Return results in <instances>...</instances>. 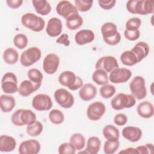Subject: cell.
<instances>
[{
    "mask_svg": "<svg viewBox=\"0 0 154 154\" xmlns=\"http://www.w3.org/2000/svg\"><path fill=\"white\" fill-rule=\"evenodd\" d=\"M32 106L37 111H46L51 109L52 101L48 94H38L32 98Z\"/></svg>",
    "mask_w": 154,
    "mask_h": 154,
    "instance_id": "8fae6325",
    "label": "cell"
},
{
    "mask_svg": "<svg viewBox=\"0 0 154 154\" xmlns=\"http://www.w3.org/2000/svg\"><path fill=\"white\" fill-rule=\"evenodd\" d=\"M97 95L96 87L91 83H87L80 88L79 91V97L84 101H88L94 99Z\"/></svg>",
    "mask_w": 154,
    "mask_h": 154,
    "instance_id": "ffe728a7",
    "label": "cell"
},
{
    "mask_svg": "<svg viewBox=\"0 0 154 154\" xmlns=\"http://www.w3.org/2000/svg\"><path fill=\"white\" fill-rule=\"evenodd\" d=\"M56 42L58 44H62L65 46H68L70 45V41L69 40V36L66 34H61L57 40Z\"/></svg>",
    "mask_w": 154,
    "mask_h": 154,
    "instance_id": "681fc988",
    "label": "cell"
},
{
    "mask_svg": "<svg viewBox=\"0 0 154 154\" xmlns=\"http://www.w3.org/2000/svg\"><path fill=\"white\" fill-rule=\"evenodd\" d=\"M136 104V99L129 94L120 93L112 97L111 100L112 108L117 111L124 108H130Z\"/></svg>",
    "mask_w": 154,
    "mask_h": 154,
    "instance_id": "5b68a950",
    "label": "cell"
},
{
    "mask_svg": "<svg viewBox=\"0 0 154 154\" xmlns=\"http://www.w3.org/2000/svg\"><path fill=\"white\" fill-rule=\"evenodd\" d=\"M60 65L59 57L54 53L48 54L43 61V69L45 72L48 75L55 73Z\"/></svg>",
    "mask_w": 154,
    "mask_h": 154,
    "instance_id": "9a60e30c",
    "label": "cell"
},
{
    "mask_svg": "<svg viewBox=\"0 0 154 154\" xmlns=\"http://www.w3.org/2000/svg\"><path fill=\"white\" fill-rule=\"evenodd\" d=\"M92 79L99 85H103L109 82L108 73L102 69H96L93 73Z\"/></svg>",
    "mask_w": 154,
    "mask_h": 154,
    "instance_id": "1f68e13d",
    "label": "cell"
},
{
    "mask_svg": "<svg viewBox=\"0 0 154 154\" xmlns=\"http://www.w3.org/2000/svg\"><path fill=\"white\" fill-rule=\"evenodd\" d=\"M40 149V143L36 140L31 139L22 141L19 145L18 152L20 154H37Z\"/></svg>",
    "mask_w": 154,
    "mask_h": 154,
    "instance_id": "2e32d148",
    "label": "cell"
},
{
    "mask_svg": "<svg viewBox=\"0 0 154 154\" xmlns=\"http://www.w3.org/2000/svg\"><path fill=\"white\" fill-rule=\"evenodd\" d=\"M120 60L123 64L128 66H132L138 63L137 56L131 50L124 51L120 55Z\"/></svg>",
    "mask_w": 154,
    "mask_h": 154,
    "instance_id": "f546056e",
    "label": "cell"
},
{
    "mask_svg": "<svg viewBox=\"0 0 154 154\" xmlns=\"http://www.w3.org/2000/svg\"><path fill=\"white\" fill-rule=\"evenodd\" d=\"M141 25V20L138 17H132L127 20L125 24L126 29L129 31L138 30Z\"/></svg>",
    "mask_w": 154,
    "mask_h": 154,
    "instance_id": "b9f144b4",
    "label": "cell"
},
{
    "mask_svg": "<svg viewBox=\"0 0 154 154\" xmlns=\"http://www.w3.org/2000/svg\"><path fill=\"white\" fill-rule=\"evenodd\" d=\"M120 146L119 140H106L104 143L103 152L106 154L114 153Z\"/></svg>",
    "mask_w": 154,
    "mask_h": 154,
    "instance_id": "74e56055",
    "label": "cell"
},
{
    "mask_svg": "<svg viewBox=\"0 0 154 154\" xmlns=\"http://www.w3.org/2000/svg\"><path fill=\"white\" fill-rule=\"evenodd\" d=\"M137 111L140 117L144 119H150L154 114L153 105L148 100L141 102L138 105Z\"/></svg>",
    "mask_w": 154,
    "mask_h": 154,
    "instance_id": "7402d4cb",
    "label": "cell"
},
{
    "mask_svg": "<svg viewBox=\"0 0 154 154\" xmlns=\"http://www.w3.org/2000/svg\"><path fill=\"white\" fill-rule=\"evenodd\" d=\"M94 39V34L90 29H81L75 35V40L78 45H84L92 42Z\"/></svg>",
    "mask_w": 154,
    "mask_h": 154,
    "instance_id": "44dd1931",
    "label": "cell"
},
{
    "mask_svg": "<svg viewBox=\"0 0 154 154\" xmlns=\"http://www.w3.org/2000/svg\"><path fill=\"white\" fill-rule=\"evenodd\" d=\"M102 134L106 140H117L119 139L120 137L118 128L112 125H108L104 126Z\"/></svg>",
    "mask_w": 154,
    "mask_h": 154,
    "instance_id": "83f0119b",
    "label": "cell"
},
{
    "mask_svg": "<svg viewBox=\"0 0 154 154\" xmlns=\"http://www.w3.org/2000/svg\"><path fill=\"white\" fill-rule=\"evenodd\" d=\"M36 115L31 109H18L11 116V120L13 124L16 126L29 125L36 121Z\"/></svg>",
    "mask_w": 154,
    "mask_h": 154,
    "instance_id": "7a4b0ae2",
    "label": "cell"
},
{
    "mask_svg": "<svg viewBox=\"0 0 154 154\" xmlns=\"http://www.w3.org/2000/svg\"><path fill=\"white\" fill-rule=\"evenodd\" d=\"M42 84H36L30 80H24L19 85L18 93L23 97H27L37 91Z\"/></svg>",
    "mask_w": 154,
    "mask_h": 154,
    "instance_id": "d6986e66",
    "label": "cell"
},
{
    "mask_svg": "<svg viewBox=\"0 0 154 154\" xmlns=\"http://www.w3.org/2000/svg\"><path fill=\"white\" fill-rule=\"evenodd\" d=\"M101 141L99 137L92 136L88 138L85 150L88 153L97 154L100 150Z\"/></svg>",
    "mask_w": 154,
    "mask_h": 154,
    "instance_id": "f1b7e54d",
    "label": "cell"
},
{
    "mask_svg": "<svg viewBox=\"0 0 154 154\" xmlns=\"http://www.w3.org/2000/svg\"><path fill=\"white\" fill-rule=\"evenodd\" d=\"M131 51L135 54L138 63H140L148 55L150 51V48L146 42H140L134 45Z\"/></svg>",
    "mask_w": 154,
    "mask_h": 154,
    "instance_id": "603a6c76",
    "label": "cell"
},
{
    "mask_svg": "<svg viewBox=\"0 0 154 154\" xmlns=\"http://www.w3.org/2000/svg\"><path fill=\"white\" fill-rule=\"evenodd\" d=\"M126 7L131 13L147 15L153 13L154 2L148 0H131L127 2Z\"/></svg>",
    "mask_w": 154,
    "mask_h": 154,
    "instance_id": "6da1fadb",
    "label": "cell"
},
{
    "mask_svg": "<svg viewBox=\"0 0 154 154\" xmlns=\"http://www.w3.org/2000/svg\"><path fill=\"white\" fill-rule=\"evenodd\" d=\"M118 32L117 25L112 22H106L101 26V33L103 40L111 38Z\"/></svg>",
    "mask_w": 154,
    "mask_h": 154,
    "instance_id": "4316f807",
    "label": "cell"
},
{
    "mask_svg": "<svg viewBox=\"0 0 154 154\" xmlns=\"http://www.w3.org/2000/svg\"><path fill=\"white\" fill-rule=\"evenodd\" d=\"M119 153H127V154H138L136 148L134 147H128L123 149L119 152Z\"/></svg>",
    "mask_w": 154,
    "mask_h": 154,
    "instance_id": "816d5d0a",
    "label": "cell"
},
{
    "mask_svg": "<svg viewBox=\"0 0 154 154\" xmlns=\"http://www.w3.org/2000/svg\"><path fill=\"white\" fill-rule=\"evenodd\" d=\"M58 82L63 86L67 87L69 90L75 91L80 88L83 85V81L72 71L63 72L58 76Z\"/></svg>",
    "mask_w": 154,
    "mask_h": 154,
    "instance_id": "3957f363",
    "label": "cell"
},
{
    "mask_svg": "<svg viewBox=\"0 0 154 154\" xmlns=\"http://www.w3.org/2000/svg\"><path fill=\"white\" fill-rule=\"evenodd\" d=\"M16 105L15 99L10 95L2 94L0 96V107L3 112L11 111Z\"/></svg>",
    "mask_w": 154,
    "mask_h": 154,
    "instance_id": "d4e9b609",
    "label": "cell"
},
{
    "mask_svg": "<svg viewBox=\"0 0 154 154\" xmlns=\"http://www.w3.org/2000/svg\"><path fill=\"white\" fill-rule=\"evenodd\" d=\"M16 141L11 136L2 135L0 137V150L1 152H10L14 150L16 147Z\"/></svg>",
    "mask_w": 154,
    "mask_h": 154,
    "instance_id": "cb8c5ba5",
    "label": "cell"
},
{
    "mask_svg": "<svg viewBox=\"0 0 154 154\" xmlns=\"http://www.w3.org/2000/svg\"><path fill=\"white\" fill-rule=\"evenodd\" d=\"M104 42L108 45H111V46H114L117 45L121 40V35L119 32H118L116 35L107 38V39H105L103 40Z\"/></svg>",
    "mask_w": 154,
    "mask_h": 154,
    "instance_id": "c3c4849f",
    "label": "cell"
},
{
    "mask_svg": "<svg viewBox=\"0 0 154 154\" xmlns=\"http://www.w3.org/2000/svg\"><path fill=\"white\" fill-rule=\"evenodd\" d=\"M116 87L111 84H105L99 88L100 95L103 99H109L111 97L116 93Z\"/></svg>",
    "mask_w": 154,
    "mask_h": 154,
    "instance_id": "8d00e7d4",
    "label": "cell"
},
{
    "mask_svg": "<svg viewBox=\"0 0 154 154\" xmlns=\"http://www.w3.org/2000/svg\"><path fill=\"white\" fill-rule=\"evenodd\" d=\"M132 75V72L129 69L117 67L110 72L109 81L114 84L125 83L131 78Z\"/></svg>",
    "mask_w": 154,
    "mask_h": 154,
    "instance_id": "7c38bea8",
    "label": "cell"
},
{
    "mask_svg": "<svg viewBox=\"0 0 154 154\" xmlns=\"http://www.w3.org/2000/svg\"><path fill=\"white\" fill-rule=\"evenodd\" d=\"M22 25L34 32H40L45 26V21L41 17L32 13L24 14L21 17Z\"/></svg>",
    "mask_w": 154,
    "mask_h": 154,
    "instance_id": "277c9868",
    "label": "cell"
},
{
    "mask_svg": "<svg viewBox=\"0 0 154 154\" xmlns=\"http://www.w3.org/2000/svg\"><path fill=\"white\" fill-rule=\"evenodd\" d=\"M3 59L8 64H14L19 60V54L15 49L8 48L3 53Z\"/></svg>",
    "mask_w": 154,
    "mask_h": 154,
    "instance_id": "4dcf8cb0",
    "label": "cell"
},
{
    "mask_svg": "<svg viewBox=\"0 0 154 154\" xmlns=\"http://www.w3.org/2000/svg\"><path fill=\"white\" fill-rule=\"evenodd\" d=\"M128 122V117L123 113H119L116 115L114 117V123L119 126L125 125Z\"/></svg>",
    "mask_w": 154,
    "mask_h": 154,
    "instance_id": "bcb514c9",
    "label": "cell"
},
{
    "mask_svg": "<svg viewBox=\"0 0 154 154\" xmlns=\"http://www.w3.org/2000/svg\"><path fill=\"white\" fill-rule=\"evenodd\" d=\"M62 28L63 25L61 20L57 17H52L48 22L46 32L49 36L56 37L61 33Z\"/></svg>",
    "mask_w": 154,
    "mask_h": 154,
    "instance_id": "e0dca14e",
    "label": "cell"
},
{
    "mask_svg": "<svg viewBox=\"0 0 154 154\" xmlns=\"http://www.w3.org/2000/svg\"><path fill=\"white\" fill-rule=\"evenodd\" d=\"M82 24L83 19L79 14L73 16L67 19L66 21V27L69 30L72 31H75L78 29L82 25Z\"/></svg>",
    "mask_w": 154,
    "mask_h": 154,
    "instance_id": "836d02e7",
    "label": "cell"
},
{
    "mask_svg": "<svg viewBox=\"0 0 154 154\" xmlns=\"http://www.w3.org/2000/svg\"><path fill=\"white\" fill-rule=\"evenodd\" d=\"M138 154H148L153 153V145L152 143H147L136 147Z\"/></svg>",
    "mask_w": 154,
    "mask_h": 154,
    "instance_id": "ee69618b",
    "label": "cell"
},
{
    "mask_svg": "<svg viewBox=\"0 0 154 154\" xmlns=\"http://www.w3.org/2000/svg\"><path fill=\"white\" fill-rule=\"evenodd\" d=\"M106 111L105 104L100 101H96L90 104L87 109V117L91 121L99 120Z\"/></svg>",
    "mask_w": 154,
    "mask_h": 154,
    "instance_id": "4fadbf2b",
    "label": "cell"
},
{
    "mask_svg": "<svg viewBox=\"0 0 154 154\" xmlns=\"http://www.w3.org/2000/svg\"><path fill=\"white\" fill-rule=\"evenodd\" d=\"M49 119L53 124L60 125L64 122V116L61 111L58 109H53L49 113Z\"/></svg>",
    "mask_w": 154,
    "mask_h": 154,
    "instance_id": "d590c367",
    "label": "cell"
},
{
    "mask_svg": "<svg viewBox=\"0 0 154 154\" xmlns=\"http://www.w3.org/2000/svg\"><path fill=\"white\" fill-rule=\"evenodd\" d=\"M75 6L78 11L81 12H86L90 10L92 7L93 0H75L74 1Z\"/></svg>",
    "mask_w": 154,
    "mask_h": 154,
    "instance_id": "60d3db41",
    "label": "cell"
},
{
    "mask_svg": "<svg viewBox=\"0 0 154 154\" xmlns=\"http://www.w3.org/2000/svg\"><path fill=\"white\" fill-rule=\"evenodd\" d=\"M1 88L7 94H13L18 91L19 87L16 75L12 72L5 73L1 80Z\"/></svg>",
    "mask_w": 154,
    "mask_h": 154,
    "instance_id": "9c48e42d",
    "label": "cell"
},
{
    "mask_svg": "<svg viewBox=\"0 0 154 154\" xmlns=\"http://www.w3.org/2000/svg\"><path fill=\"white\" fill-rule=\"evenodd\" d=\"M32 4L35 11L42 16H46L51 11V6L46 0H32Z\"/></svg>",
    "mask_w": 154,
    "mask_h": 154,
    "instance_id": "484cf974",
    "label": "cell"
},
{
    "mask_svg": "<svg viewBox=\"0 0 154 154\" xmlns=\"http://www.w3.org/2000/svg\"><path fill=\"white\" fill-rule=\"evenodd\" d=\"M41 50L35 46L30 47L23 51L20 57V64L24 67H29L37 62L41 58Z\"/></svg>",
    "mask_w": 154,
    "mask_h": 154,
    "instance_id": "52a82bcc",
    "label": "cell"
},
{
    "mask_svg": "<svg viewBox=\"0 0 154 154\" xmlns=\"http://www.w3.org/2000/svg\"><path fill=\"white\" fill-rule=\"evenodd\" d=\"M43 126L42 123L39 121H35L32 124L27 125L26 128V133L31 137H37L42 132Z\"/></svg>",
    "mask_w": 154,
    "mask_h": 154,
    "instance_id": "e575fe53",
    "label": "cell"
},
{
    "mask_svg": "<svg viewBox=\"0 0 154 154\" xmlns=\"http://www.w3.org/2000/svg\"><path fill=\"white\" fill-rule=\"evenodd\" d=\"M123 137L128 141L135 143L139 141L142 137V131L140 128L135 126H126L122 131Z\"/></svg>",
    "mask_w": 154,
    "mask_h": 154,
    "instance_id": "ac0fdd59",
    "label": "cell"
},
{
    "mask_svg": "<svg viewBox=\"0 0 154 154\" xmlns=\"http://www.w3.org/2000/svg\"><path fill=\"white\" fill-rule=\"evenodd\" d=\"M27 76L29 80L36 84H42L43 79V76L41 71L35 68L29 69L28 71Z\"/></svg>",
    "mask_w": 154,
    "mask_h": 154,
    "instance_id": "f35d334b",
    "label": "cell"
},
{
    "mask_svg": "<svg viewBox=\"0 0 154 154\" xmlns=\"http://www.w3.org/2000/svg\"><path fill=\"white\" fill-rule=\"evenodd\" d=\"M70 143L74 146L76 150H81L85 147V138L82 134L75 133L71 135Z\"/></svg>",
    "mask_w": 154,
    "mask_h": 154,
    "instance_id": "d6a6232c",
    "label": "cell"
},
{
    "mask_svg": "<svg viewBox=\"0 0 154 154\" xmlns=\"http://www.w3.org/2000/svg\"><path fill=\"white\" fill-rule=\"evenodd\" d=\"M98 3L99 6L104 9V10H110L116 4V1L115 0H109V1H103L99 0L98 1Z\"/></svg>",
    "mask_w": 154,
    "mask_h": 154,
    "instance_id": "7dc6e473",
    "label": "cell"
},
{
    "mask_svg": "<svg viewBox=\"0 0 154 154\" xmlns=\"http://www.w3.org/2000/svg\"><path fill=\"white\" fill-rule=\"evenodd\" d=\"M129 88L132 95L138 100H141L147 95L146 81L141 76H135L129 84Z\"/></svg>",
    "mask_w": 154,
    "mask_h": 154,
    "instance_id": "8992f818",
    "label": "cell"
},
{
    "mask_svg": "<svg viewBox=\"0 0 154 154\" xmlns=\"http://www.w3.org/2000/svg\"><path fill=\"white\" fill-rule=\"evenodd\" d=\"M6 3L7 5L13 9H16L20 7L22 3V0H7Z\"/></svg>",
    "mask_w": 154,
    "mask_h": 154,
    "instance_id": "f907efd6",
    "label": "cell"
},
{
    "mask_svg": "<svg viewBox=\"0 0 154 154\" xmlns=\"http://www.w3.org/2000/svg\"><path fill=\"white\" fill-rule=\"evenodd\" d=\"M28 37L23 34H17L13 38L14 45L19 49H23L27 46Z\"/></svg>",
    "mask_w": 154,
    "mask_h": 154,
    "instance_id": "ab89813d",
    "label": "cell"
},
{
    "mask_svg": "<svg viewBox=\"0 0 154 154\" xmlns=\"http://www.w3.org/2000/svg\"><path fill=\"white\" fill-rule=\"evenodd\" d=\"M56 11L60 16L66 20L69 18L79 14L78 11L75 5H73L69 1H61L56 6Z\"/></svg>",
    "mask_w": 154,
    "mask_h": 154,
    "instance_id": "30bf717a",
    "label": "cell"
},
{
    "mask_svg": "<svg viewBox=\"0 0 154 154\" xmlns=\"http://www.w3.org/2000/svg\"><path fill=\"white\" fill-rule=\"evenodd\" d=\"M60 154H75L76 149L70 143H63L61 144L58 149Z\"/></svg>",
    "mask_w": 154,
    "mask_h": 154,
    "instance_id": "7bdbcfd3",
    "label": "cell"
},
{
    "mask_svg": "<svg viewBox=\"0 0 154 154\" xmlns=\"http://www.w3.org/2000/svg\"><path fill=\"white\" fill-rule=\"evenodd\" d=\"M125 37L130 41H135L137 40L140 36V31L139 29L135 31H129L125 29L124 31Z\"/></svg>",
    "mask_w": 154,
    "mask_h": 154,
    "instance_id": "f6af8a7d",
    "label": "cell"
},
{
    "mask_svg": "<svg viewBox=\"0 0 154 154\" xmlns=\"http://www.w3.org/2000/svg\"><path fill=\"white\" fill-rule=\"evenodd\" d=\"M117 67H119V63L117 59L111 55L100 57L95 64L96 69H102L107 73Z\"/></svg>",
    "mask_w": 154,
    "mask_h": 154,
    "instance_id": "5bb4252c",
    "label": "cell"
},
{
    "mask_svg": "<svg viewBox=\"0 0 154 154\" xmlns=\"http://www.w3.org/2000/svg\"><path fill=\"white\" fill-rule=\"evenodd\" d=\"M57 103L62 108L68 109L71 108L75 102L73 94L65 88H58L54 94Z\"/></svg>",
    "mask_w": 154,
    "mask_h": 154,
    "instance_id": "ba28073f",
    "label": "cell"
}]
</instances>
